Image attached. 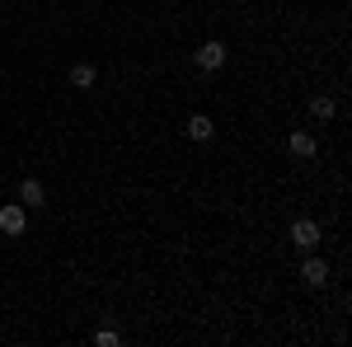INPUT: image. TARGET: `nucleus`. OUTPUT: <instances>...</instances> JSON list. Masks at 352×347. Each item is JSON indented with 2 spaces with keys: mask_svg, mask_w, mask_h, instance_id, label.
I'll return each mask as SVG.
<instances>
[{
  "mask_svg": "<svg viewBox=\"0 0 352 347\" xmlns=\"http://www.w3.org/2000/svg\"><path fill=\"white\" fill-rule=\"evenodd\" d=\"M287 150H292V155H300V160H310L320 146H315V136H310V132H292V136H287Z\"/></svg>",
  "mask_w": 352,
  "mask_h": 347,
  "instance_id": "20e7f679",
  "label": "nucleus"
},
{
  "mask_svg": "<svg viewBox=\"0 0 352 347\" xmlns=\"http://www.w3.org/2000/svg\"><path fill=\"white\" fill-rule=\"evenodd\" d=\"M192 61H197L202 71H221V66H226V47H221L217 38H212V43H202V47L192 52Z\"/></svg>",
  "mask_w": 352,
  "mask_h": 347,
  "instance_id": "7ed1b4c3",
  "label": "nucleus"
},
{
  "mask_svg": "<svg viewBox=\"0 0 352 347\" xmlns=\"http://www.w3.org/2000/svg\"><path fill=\"white\" fill-rule=\"evenodd\" d=\"M19 202H24V207H43V202H47V188L38 183V179H24V183H19Z\"/></svg>",
  "mask_w": 352,
  "mask_h": 347,
  "instance_id": "423d86ee",
  "label": "nucleus"
},
{
  "mask_svg": "<svg viewBox=\"0 0 352 347\" xmlns=\"http://www.w3.org/2000/svg\"><path fill=\"white\" fill-rule=\"evenodd\" d=\"M28 207L24 202H10V207H0V235H10V240H19V235H24L28 230Z\"/></svg>",
  "mask_w": 352,
  "mask_h": 347,
  "instance_id": "f257e3e1",
  "label": "nucleus"
},
{
  "mask_svg": "<svg viewBox=\"0 0 352 347\" xmlns=\"http://www.w3.org/2000/svg\"><path fill=\"white\" fill-rule=\"evenodd\" d=\"M94 80H99V71H94L89 61H80V66H71V85H76V89H89Z\"/></svg>",
  "mask_w": 352,
  "mask_h": 347,
  "instance_id": "6e6552de",
  "label": "nucleus"
},
{
  "mask_svg": "<svg viewBox=\"0 0 352 347\" xmlns=\"http://www.w3.org/2000/svg\"><path fill=\"white\" fill-rule=\"evenodd\" d=\"M287 235H292V244H296V249H305V254H310V249H315V244L324 240V235H320V225H315V221H296V225H292V230H287Z\"/></svg>",
  "mask_w": 352,
  "mask_h": 347,
  "instance_id": "f03ea898",
  "label": "nucleus"
},
{
  "mask_svg": "<svg viewBox=\"0 0 352 347\" xmlns=\"http://www.w3.org/2000/svg\"><path fill=\"white\" fill-rule=\"evenodd\" d=\"M212 132H217V127H212L207 113H192V117H188V136H192V141H212Z\"/></svg>",
  "mask_w": 352,
  "mask_h": 347,
  "instance_id": "0eeeda50",
  "label": "nucleus"
},
{
  "mask_svg": "<svg viewBox=\"0 0 352 347\" xmlns=\"http://www.w3.org/2000/svg\"><path fill=\"white\" fill-rule=\"evenodd\" d=\"M310 113H315V117H320V122H329V117H333V113H338V104H333V99H329V94H320V99H315V104H310Z\"/></svg>",
  "mask_w": 352,
  "mask_h": 347,
  "instance_id": "1a4fd4ad",
  "label": "nucleus"
},
{
  "mask_svg": "<svg viewBox=\"0 0 352 347\" xmlns=\"http://www.w3.org/2000/svg\"><path fill=\"white\" fill-rule=\"evenodd\" d=\"M300 277H305L310 287H324L329 282V263L324 258H305V263H300Z\"/></svg>",
  "mask_w": 352,
  "mask_h": 347,
  "instance_id": "39448f33",
  "label": "nucleus"
},
{
  "mask_svg": "<svg viewBox=\"0 0 352 347\" xmlns=\"http://www.w3.org/2000/svg\"><path fill=\"white\" fill-rule=\"evenodd\" d=\"M94 343H99V347H118V333H113V328H99Z\"/></svg>",
  "mask_w": 352,
  "mask_h": 347,
  "instance_id": "9d476101",
  "label": "nucleus"
}]
</instances>
